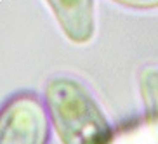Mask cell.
<instances>
[{
    "label": "cell",
    "mask_w": 158,
    "mask_h": 144,
    "mask_svg": "<svg viewBox=\"0 0 158 144\" xmlns=\"http://www.w3.org/2000/svg\"><path fill=\"white\" fill-rule=\"evenodd\" d=\"M116 4L132 7V9H155L158 7V0H113Z\"/></svg>",
    "instance_id": "5"
},
{
    "label": "cell",
    "mask_w": 158,
    "mask_h": 144,
    "mask_svg": "<svg viewBox=\"0 0 158 144\" xmlns=\"http://www.w3.org/2000/svg\"><path fill=\"white\" fill-rule=\"evenodd\" d=\"M49 116L35 94H19L0 109V144H47Z\"/></svg>",
    "instance_id": "2"
},
{
    "label": "cell",
    "mask_w": 158,
    "mask_h": 144,
    "mask_svg": "<svg viewBox=\"0 0 158 144\" xmlns=\"http://www.w3.org/2000/svg\"><path fill=\"white\" fill-rule=\"evenodd\" d=\"M45 104L63 144H111L113 130L101 106L84 84L56 76L45 85Z\"/></svg>",
    "instance_id": "1"
},
{
    "label": "cell",
    "mask_w": 158,
    "mask_h": 144,
    "mask_svg": "<svg viewBox=\"0 0 158 144\" xmlns=\"http://www.w3.org/2000/svg\"><path fill=\"white\" fill-rule=\"evenodd\" d=\"M68 40L87 43L94 37V0H45Z\"/></svg>",
    "instance_id": "3"
},
{
    "label": "cell",
    "mask_w": 158,
    "mask_h": 144,
    "mask_svg": "<svg viewBox=\"0 0 158 144\" xmlns=\"http://www.w3.org/2000/svg\"><path fill=\"white\" fill-rule=\"evenodd\" d=\"M141 96H143L146 121L149 130L158 141V70H144L141 75Z\"/></svg>",
    "instance_id": "4"
}]
</instances>
